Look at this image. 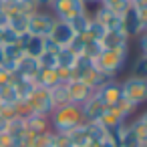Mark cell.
I'll use <instances>...</instances> for the list:
<instances>
[{"instance_id": "obj_1", "label": "cell", "mask_w": 147, "mask_h": 147, "mask_svg": "<svg viewBox=\"0 0 147 147\" xmlns=\"http://www.w3.org/2000/svg\"><path fill=\"white\" fill-rule=\"evenodd\" d=\"M49 121H51V131H55V133H69L71 129H75V127H79L83 123L81 107L75 105V103L57 107L49 115Z\"/></svg>"}, {"instance_id": "obj_2", "label": "cell", "mask_w": 147, "mask_h": 147, "mask_svg": "<svg viewBox=\"0 0 147 147\" xmlns=\"http://www.w3.org/2000/svg\"><path fill=\"white\" fill-rule=\"evenodd\" d=\"M93 63L105 77L117 79L125 71V67L129 63V49H123V51H107V49H103Z\"/></svg>"}, {"instance_id": "obj_3", "label": "cell", "mask_w": 147, "mask_h": 147, "mask_svg": "<svg viewBox=\"0 0 147 147\" xmlns=\"http://www.w3.org/2000/svg\"><path fill=\"white\" fill-rule=\"evenodd\" d=\"M121 83V91L123 97L127 101H131L137 109L147 105V79H137V77H125L119 81Z\"/></svg>"}, {"instance_id": "obj_4", "label": "cell", "mask_w": 147, "mask_h": 147, "mask_svg": "<svg viewBox=\"0 0 147 147\" xmlns=\"http://www.w3.org/2000/svg\"><path fill=\"white\" fill-rule=\"evenodd\" d=\"M28 113H34V115H45L49 117L53 113V99H51V91L49 89H42V87H36L32 91V95L24 101Z\"/></svg>"}, {"instance_id": "obj_5", "label": "cell", "mask_w": 147, "mask_h": 147, "mask_svg": "<svg viewBox=\"0 0 147 147\" xmlns=\"http://www.w3.org/2000/svg\"><path fill=\"white\" fill-rule=\"evenodd\" d=\"M55 16L47 10H36L34 14L28 16V28L26 32L32 34V36H40V38H47L53 30V24H55Z\"/></svg>"}, {"instance_id": "obj_6", "label": "cell", "mask_w": 147, "mask_h": 147, "mask_svg": "<svg viewBox=\"0 0 147 147\" xmlns=\"http://www.w3.org/2000/svg\"><path fill=\"white\" fill-rule=\"evenodd\" d=\"M49 8H51V14L57 20H69L71 16L85 12L87 4L83 0H53Z\"/></svg>"}, {"instance_id": "obj_7", "label": "cell", "mask_w": 147, "mask_h": 147, "mask_svg": "<svg viewBox=\"0 0 147 147\" xmlns=\"http://www.w3.org/2000/svg\"><path fill=\"white\" fill-rule=\"evenodd\" d=\"M95 95L101 99V103L109 109V107H113L121 97H123V91H121V83L117 81V79H111V81H107L105 85H101L97 91H95Z\"/></svg>"}, {"instance_id": "obj_8", "label": "cell", "mask_w": 147, "mask_h": 147, "mask_svg": "<svg viewBox=\"0 0 147 147\" xmlns=\"http://www.w3.org/2000/svg\"><path fill=\"white\" fill-rule=\"evenodd\" d=\"M107 107L101 103V99L93 93L91 99H87L83 105H81V115H83V123H97L101 121V117L105 115Z\"/></svg>"}, {"instance_id": "obj_9", "label": "cell", "mask_w": 147, "mask_h": 147, "mask_svg": "<svg viewBox=\"0 0 147 147\" xmlns=\"http://www.w3.org/2000/svg\"><path fill=\"white\" fill-rule=\"evenodd\" d=\"M75 32H73V28L69 26V22L67 20H55V24H53V30H51V34H49V38L57 45V47H69L73 40H75Z\"/></svg>"}, {"instance_id": "obj_10", "label": "cell", "mask_w": 147, "mask_h": 147, "mask_svg": "<svg viewBox=\"0 0 147 147\" xmlns=\"http://www.w3.org/2000/svg\"><path fill=\"white\" fill-rule=\"evenodd\" d=\"M67 91H69L71 103H75V105H79V107H81L87 99H91L93 93H95V89H91L87 83H83V81H79V79L67 81Z\"/></svg>"}, {"instance_id": "obj_11", "label": "cell", "mask_w": 147, "mask_h": 147, "mask_svg": "<svg viewBox=\"0 0 147 147\" xmlns=\"http://www.w3.org/2000/svg\"><path fill=\"white\" fill-rule=\"evenodd\" d=\"M67 81H71V77L65 75V73H61L59 69H55V71L40 69V71L36 73V77H34L36 87H42V89H53L55 85H59V83H67Z\"/></svg>"}, {"instance_id": "obj_12", "label": "cell", "mask_w": 147, "mask_h": 147, "mask_svg": "<svg viewBox=\"0 0 147 147\" xmlns=\"http://www.w3.org/2000/svg\"><path fill=\"white\" fill-rule=\"evenodd\" d=\"M123 32L129 38H135L139 32H143V24H141V18H139V10L133 8V6H129L123 12Z\"/></svg>"}, {"instance_id": "obj_13", "label": "cell", "mask_w": 147, "mask_h": 147, "mask_svg": "<svg viewBox=\"0 0 147 147\" xmlns=\"http://www.w3.org/2000/svg\"><path fill=\"white\" fill-rule=\"evenodd\" d=\"M109 111H111V113H113V115H115L119 121L127 123L129 119H133V117L137 115V111H139V109H137V107H135L131 101H127L125 97H121V99H119V101H117L113 107H109Z\"/></svg>"}, {"instance_id": "obj_14", "label": "cell", "mask_w": 147, "mask_h": 147, "mask_svg": "<svg viewBox=\"0 0 147 147\" xmlns=\"http://www.w3.org/2000/svg\"><path fill=\"white\" fill-rule=\"evenodd\" d=\"M77 61H79V57H77L69 47H63V49L57 53V69H59L61 73H65V75H69V73L75 69ZM69 77H71V75H69Z\"/></svg>"}, {"instance_id": "obj_15", "label": "cell", "mask_w": 147, "mask_h": 147, "mask_svg": "<svg viewBox=\"0 0 147 147\" xmlns=\"http://www.w3.org/2000/svg\"><path fill=\"white\" fill-rule=\"evenodd\" d=\"M24 123H26V131H28L30 135L51 131V121H49V117H45V115H34V113H28V115L24 117Z\"/></svg>"}, {"instance_id": "obj_16", "label": "cell", "mask_w": 147, "mask_h": 147, "mask_svg": "<svg viewBox=\"0 0 147 147\" xmlns=\"http://www.w3.org/2000/svg\"><path fill=\"white\" fill-rule=\"evenodd\" d=\"M40 71V65H38V59H32V57H22L16 65V77H26V79H32L36 77V73Z\"/></svg>"}, {"instance_id": "obj_17", "label": "cell", "mask_w": 147, "mask_h": 147, "mask_svg": "<svg viewBox=\"0 0 147 147\" xmlns=\"http://www.w3.org/2000/svg\"><path fill=\"white\" fill-rule=\"evenodd\" d=\"M67 22H69V26L73 28V32H75L77 36H85L87 30H89V24H91V14L85 10V12H81V14L71 16Z\"/></svg>"}, {"instance_id": "obj_18", "label": "cell", "mask_w": 147, "mask_h": 147, "mask_svg": "<svg viewBox=\"0 0 147 147\" xmlns=\"http://www.w3.org/2000/svg\"><path fill=\"white\" fill-rule=\"evenodd\" d=\"M67 137L71 141V147H91V139H89V133H87L85 123H81L79 127L71 129L67 133Z\"/></svg>"}, {"instance_id": "obj_19", "label": "cell", "mask_w": 147, "mask_h": 147, "mask_svg": "<svg viewBox=\"0 0 147 147\" xmlns=\"http://www.w3.org/2000/svg\"><path fill=\"white\" fill-rule=\"evenodd\" d=\"M34 89H36V83H34L32 79L16 77V75H14V91H16V95H18V101H26V99L32 95Z\"/></svg>"}, {"instance_id": "obj_20", "label": "cell", "mask_w": 147, "mask_h": 147, "mask_svg": "<svg viewBox=\"0 0 147 147\" xmlns=\"http://www.w3.org/2000/svg\"><path fill=\"white\" fill-rule=\"evenodd\" d=\"M22 51L26 57H32V59H38L42 53H45V38L40 36H28V40L22 45Z\"/></svg>"}, {"instance_id": "obj_21", "label": "cell", "mask_w": 147, "mask_h": 147, "mask_svg": "<svg viewBox=\"0 0 147 147\" xmlns=\"http://www.w3.org/2000/svg\"><path fill=\"white\" fill-rule=\"evenodd\" d=\"M51 91V99H53V107H63V105H69L71 99H69V91H67V83H59L55 85Z\"/></svg>"}, {"instance_id": "obj_22", "label": "cell", "mask_w": 147, "mask_h": 147, "mask_svg": "<svg viewBox=\"0 0 147 147\" xmlns=\"http://www.w3.org/2000/svg\"><path fill=\"white\" fill-rule=\"evenodd\" d=\"M85 127H87V133H89V139H91V147L99 145L101 141H105V139L109 137L107 129H105L99 121H97V123H85Z\"/></svg>"}, {"instance_id": "obj_23", "label": "cell", "mask_w": 147, "mask_h": 147, "mask_svg": "<svg viewBox=\"0 0 147 147\" xmlns=\"http://www.w3.org/2000/svg\"><path fill=\"white\" fill-rule=\"evenodd\" d=\"M129 75H131V77H137V79H147V55H139V57L131 63Z\"/></svg>"}, {"instance_id": "obj_24", "label": "cell", "mask_w": 147, "mask_h": 147, "mask_svg": "<svg viewBox=\"0 0 147 147\" xmlns=\"http://www.w3.org/2000/svg\"><path fill=\"white\" fill-rule=\"evenodd\" d=\"M2 49H4V61L18 63L24 57V51H22V47L18 42H14V45H2Z\"/></svg>"}, {"instance_id": "obj_25", "label": "cell", "mask_w": 147, "mask_h": 147, "mask_svg": "<svg viewBox=\"0 0 147 147\" xmlns=\"http://www.w3.org/2000/svg\"><path fill=\"white\" fill-rule=\"evenodd\" d=\"M107 34V30H105V26L99 22V20H93L91 18V24H89V30H87V38H91V40H103V36Z\"/></svg>"}, {"instance_id": "obj_26", "label": "cell", "mask_w": 147, "mask_h": 147, "mask_svg": "<svg viewBox=\"0 0 147 147\" xmlns=\"http://www.w3.org/2000/svg\"><path fill=\"white\" fill-rule=\"evenodd\" d=\"M24 131H26V123H24V117H22V115H14L12 119H8V129H6V133H10V135L14 137V135L24 133Z\"/></svg>"}, {"instance_id": "obj_27", "label": "cell", "mask_w": 147, "mask_h": 147, "mask_svg": "<svg viewBox=\"0 0 147 147\" xmlns=\"http://www.w3.org/2000/svg\"><path fill=\"white\" fill-rule=\"evenodd\" d=\"M30 147H53V131L30 135Z\"/></svg>"}, {"instance_id": "obj_28", "label": "cell", "mask_w": 147, "mask_h": 147, "mask_svg": "<svg viewBox=\"0 0 147 147\" xmlns=\"http://www.w3.org/2000/svg\"><path fill=\"white\" fill-rule=\"evenodd\" d=\"M119 147H143V145L139 143V139L135 137V133L131 131V127H129V125L125 127V133H123V137H121Z\"/></svg>"}, {"instance_id": "obj_29", "label": "cell", "mask_w": 147, "mask_h": 147, "mask_svg": "<svg viewBox=\"0 0 147 147\" xmlns=\"http://www.w3.org/2000/svg\"><path fill=\"white\" fill-rule=\"evenodd\" d=\"M38 65L40 69H49V71H55L57 69V53H42L38 57Z\"/></svg>"}, {"instance_id": "obj_30", "label": "cell", "mask_w": 147, "mask_h": 147, "mask_svg": "<svg viewBox=\"0 0 147 147\" xmlns=\"http://www.w3.org/2000/svg\"><path fill=\"white\" fill-rule=\"evenodd\" d=\"M14 42H18V32L12 30L10 26L2 28V45H14Z\"/></svg>"}, {"instance_id": "obj_31", "label": "cell", "mask_w": 147, "mask_h": 147, "mask_svg": "<svg viewBox=\"0 0 147 147\" xmlns=\"http://www.w3.org/2000/svg\"><path fill=\"white\" fill-rule=\"evenodd\" d=\"M53 147H71L67 133H55L53 131Z\"/></svg>"}, {"instance_id": "obj_32", "label": "cell", "mask_w": 147, "mask_h": 147, "mask_svg": "<svg viewBox=\"0 0 147 147\" xmlns=\"http://www.w3.org/2000/svg\"><path fill=\"white\" fill-rule=\"evenodd\" d=\"M135 38H137V51H139V55H147V28L143 32H139Z\"/></svg>"}, {"instance_id": "obj_33", "label": "cell", "mask_w": 147, "mask_h": 147, "mask_svg": "<svg viewBox=\"0 0 147 147\" xmlns=\"http://www.w3.org/2000/svg\"><path fill=\"white\" fill-rule=\"evenodd\" d=\"M8 12L4 10V8H0V28H6L8 26Z\"/></svg>"}, {"instance_id": "obj_34", "label": "cell", "mask_w": 147, "mask_h": 147, "mask_svg": "<svg viewBox=\"0 0 147 147\" xmlns=\"http://www.w3.org/2000/svg\"><path fill=\"white\" fill-rule=\"evenodd\" d=\"M6 129H8V117L0 113V133H6Z\"/></svg>"}, {"instance_id": "obj_35", "label": "cell", "mask_w": 147, "mask_h": 147, "mask_svg": "<svg viewBox=\"0 0 147 147\" xmlns=\"http://www.w3.org/2000/svg\"><path fill=\"white\" fill-rule=\"evenodd\" d=\"M34 2H36V6H38V8H47V6H51L53 0H34Z\"/></svg>"}, {"instance_id": "obj_36", "label": "cell", "mask_w": 147, "mask_h": 147, "mask_svg": "<svg viewBox=\"0 0 147 147\" xmlns=\"http://www.w3.org/2000/svg\"><path fill=\"white\" fill-rule=\"evenodd\" d=\"M137 117H139V119H141V121H143V123L147 125V107H145V109H143L141 113H137Z\"/></svg>"}, {"instance_id": "obj_37", "label": "cell", "mask_w": 147, "mask_h": 147, "mask_svg": "<svg viewBox=\"0 0 147 147\" xmlns=\"http://www.w3.org/2000/svg\"><path fill=\"white\" fill-rule=\"evenodd\" d=\"M2 65H4V49L0 47V69H2Z\"/></svg>"}, {"instance_id": "obj_38", "label": "cell", "mask_w": 147, "mask_h": 147, "mask_svg": "<svg viewBox=\"0 0 147 147\" xmlns=\"http://www.w3.org/2000/svg\"><path fill=\"white\" fill-rule=\"evenodd\" d=\"M0 111H2V101H0Z\"/></svg>"}, {"instance_id": "obj_39", "label": "cell", "mask_w": 147, "mask_h": 147, "mask_svg": "<svg viewBox=\"0 0 147 147\" xmlns=\"http://www.w3.org/2000/svg\"><path fill=\"white\" fill-rule=\"evenodd\" d=\"M143 147H147V143H145V145H143Z\"/></svg>"}, {"instance_id": "obj_40", "label": "cell", "mask_w": 147, "mask_h": 147, "mask_svg": "<svg viewBox=\"0 0 147 147\" xmlns=\"http://www.w3.org/2000/svg\"><path fill=\"white\" fill-rule=\"evenodd\" d=\"M26 147H30V145H26Z\"/></svg>"}]
</instances>
